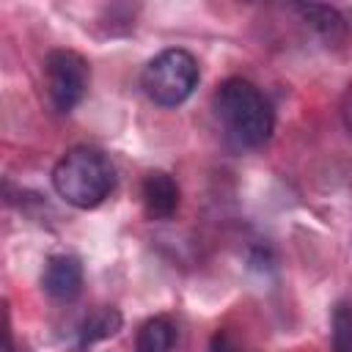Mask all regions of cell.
Listing matches in <instances>:
<instances>
[{
  "label": "cell",
  "instance_id": "cell-8",
  "mask_svg": "<svg viewBox=\"0 0 352 352\" xmlns=\"http://www.w3.org/2000/svg\"><path fill=\"white\" fill-rule=\"evenodd\" d=\"M124 319H121V311L113 308V305H102V308H94L80 324H77V349H85V346H94L110 336H116L121 330Z\"/></svg>",
  "mask_w": 352,
  "mask_h": 352
},
{
  "label": "cell",
  "instance_id": "cell-5",
  "mask_svg": "<svg viewBox=\"0 0 352 352\" xmlns=\"http://www.w3.org/2000/svg\"><path fill=\"white\" fill-rule=\"evenodd\" d=\"M41 289L58 302L74 300L82 289V264H80V258L69 256V253L50 256L47 264H44V272H41Z\"/></svg>",
  "mask_w": 352,
  "mask_h": 352
},
{
  "label": "cell",
  "instance_id": "cell-6",
  "mask_svg": "<svg viewBox=\"0 0 352 352\" xmlns=\"http://www.w3.org/2000/svg\"><path fill=\"white\" fill-rule=\"evenodd\" d=\"M179 195L182 192H179L176 179L165 170L146 173V179L140 184V201L151 220H170L179 209Z\"/></svg>",
  "mask_w": 352,
  "mask_h": 352
},
{
  "label": "cell",
  "instance_id": "cell-4",
  "mask_svg": "<svg viewBox=\"0 0 352 352\" xmlns=\"http://www.w3.org/2000/svg\"><path fill=\"white\" fill-rule=\"evenodd\" d=\"M44 82L52 107L58 113H72L88 91L91 66L74 50H52L44 60Z\"/></svg>",
  "mask_w": 352,
  "mask_h": 352
},
{
  "label": "cell",
  "instance_id": "cell-2",
  "mask_svg": "<svg viewBox=\"0 0 352 352\" xmlns=\"http://www.w3.org/2000/svg\"><path fill=\"white\" fill-rule=\"evenodd\" d=\"M52 187L66 204L77 209H94L113 192L116 168L104 151L74 146L55 162Z\"/></svg>",
  "mask_w": 352,
  "mask_h": 352
},
{
  "label": "cell",
  "instance_id": "cell-11",
  "mask_svg": "<svg viewBox=\"0 0 352 352\" xmlns=\"http://www.w3.org/2000/svg\"><path fill=\"white\" fill-rule=\"evenodd\" d=\"M209 352H245V346L236 341L231 330H217L209 341Z\"/></svg>",
  "mask_w": 352,
  "mask_h": 352
},
{
  "label": "cell",
  "instance_id": "cell-3",
  "mask_svg": "<svg viewBox=\"0 0 352 352\" xmlns=\"http://www.w3.org/2000/svg\"><path fill=\"white\" fill-rule=\"evenodd\" d=\"M198 60L192 58V52L170 47L162 50L160 55H154L140 74V88L143 94L160 104V107H176L182 104L198 85Z\"/></svg>",
  "mask_w": 352,
  "mask_h": 352
},
{
  "label": "cell",
  "instance_id": "cell-9",
  "mask_svg": "<svg viewBox=\"0 0 352 352\" xmlns=\"http://www.w3.org/2000/svg\"><path fill=\"white\" fill-rule=\"evenodd\" d=\"M176 327L168 316H151L140 324L135 338V352H173Z\"/></svg>",
  "mask_w": 352,
  "mask_h": 352
},
{
  "label": "cell",
  "instance_id": "cell-12",
  "mask_svg": "<svg viewBox=\"0 0 352 352\" xmlns=\"http://www.w3.org/2000/svg\"><path fill=\"white\" fill-rule=\"evenodd\" d=\"M341 121H344L346 132L352 135V82L346 85V91H344V99H341Z\"/></svg>",
  "mask_w": 352,
  "mask_h": 352
},
{
  "label": "cell",
  "instance_id": "cell-7",
  "mask_svg": "<svg viewBox=\"0 0 352 352\" xmlns=\"http://www.w3.org/2000/svg\"><path fill=\"white\" fill-rule=\"evenodd\" d=\"M294 11L300 14V19L324 41V44H338L341 38H344V33H346V22H344V16L336 11V8H330V6H314V3H300V6H294Z\"/></svg>",
  "mask_w": 352,
  "mask_h": 352
},
{
  "label": "cell",
  "instance_id": "cell-10",
  "mask_svg": "<svg viewBox=\"0 0 352 352\" xmlns=\"http://www.w3.org/2000/svg\"><path fill=\"white\" fill-rule=\"evenodd\" d=\"M330 333H333V352H352V297L336 302Z\"/></svg>",
  "mask_w": 352,
  "mask_h": 352
},
{
  "label": "cell",
  "instance_id": "cell-1",
  "mask_svg": "<svg viewBox=\"0 0 352 352\" xmlns=\"http://www.w3.org/2000/svg\"><path fill=\"white\" fill-rule=\"evenodd\" d=\"M212 116L226 146L234 151L261 148L275 129V113L270 99L250 80L242 77L220 82L212 96Z\"/></svg>",
  "mask_w": 352,
  "mask_h": 352
}]
</instances>
